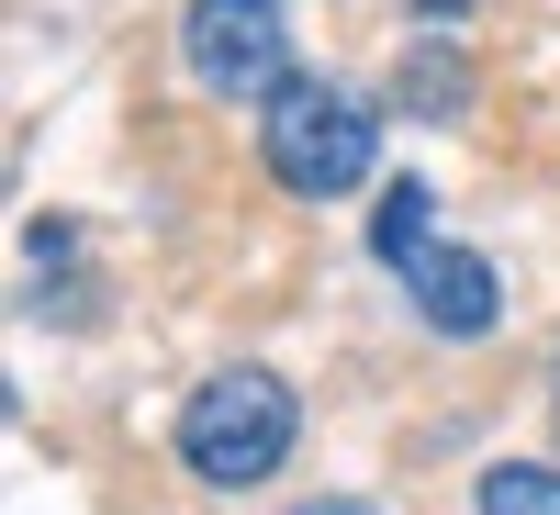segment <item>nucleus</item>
<instances>
[{
    "label": "nucleus",
    "mask_w": 560,
    "mask_h": 515,
    "mask_svg": "<svg viewBox=\"0 0 560 515\" xmlns=\"http://www.w3.org/2000/svg\"><path fill=\"white\" fill-rule=\"evenodd\" d=\"M370 247L415 280V314H427L438 337H482V325H493V303H504V292H493V258H471V247L438 236L427 179H393V191H382V213H370Z\"/></svg>",
    "instance_id": "obj_1"
},
{
    "label": "nucleus",
    "mask_w": 560,
    "mask_h": 515,
    "mask_svg": "<svg viewBox=\"0 0 560 515\" xmlns=\"http://www.w3.org/2000/svg\"><path fill=\"white\" fill-rule=\"evenodd\" d=\"M370 157H382V124H370L348 90H325V79H292L269 102V179L280 191H303V202H337L370 179Z\"/></svg>",
    "instance_id": "obj_2"
},
{
    "label": "nucleus",
    "mask_w": 560,
    "mask_h": 515,
    "mask_svg": "<svg viewBox=\"0 0 560 515\" xmlns=\"http://www.w3.org/2000/svg\"><path fill=\"white\" fill-rule=\"evenodd\" d=\"M179 459H191L202 482H269L280 459H292V382H269V370L202 382L191 414H179Z\"/></svg>",
    "instance_id": "obj_3"
},
{
    "label": "nucleus",
    "mask_w": 560,
    "mask_h": 515,
    "mask_svg": "<svg viewBox=\"0 0 560 515\" xmlns=\"http://www.w3.org/2000/svg\"><path fill=\"white\" fill-rule=\"evenodd\" d=\"M179 57L213 102H280L292 90V23H280V0H191Z\"/></svg>",
    "instance_id": "obj_4"
},
{
    "label": "nucleus",
    "mask_w": 560,
    "mask_h": 515,
    "mask_svg": "<svg viewBox=\"0 0 560 515\" xmlns=\"http://www.w3.org/2000/svg\"><path fill=\"white\" fill-rule=\"evenodd\" d=\"M471 504L482 515H560V471H538V459H493Z\"/></svg>",
    "instance_id": "obj_5"
},
{
    "label": "nucleus",
    "mask_w": 560,
    "mask_h": 515,
    "mask_svg": "<svg viewBox=\"0 0 560 515\" xmlns=\"http://www.w3.org/2000/svg\"><path fill=\"white\" fill-rule=\"evenodd\" d=\"M404 102H415V113H459V68L438 57V45H427V57H404Z\"/></svg>",
    "instance_id": "obj_6"
},
{
    "label": "nucleus",
    "mask_w": 560,
    "mask_h": 515,
    "mask_svg": "<svg viewBox=\"0 0 560 515\" xmlns=\"http://www.w3.org/2000/svg\"><path fill=\"white\" fill-rule=\"evenodd\" d=\"M292 515H382V504H359V493H314V504H292Z\"/></svg>",
    "instance_id": "obj_7"
}]
</instances>
